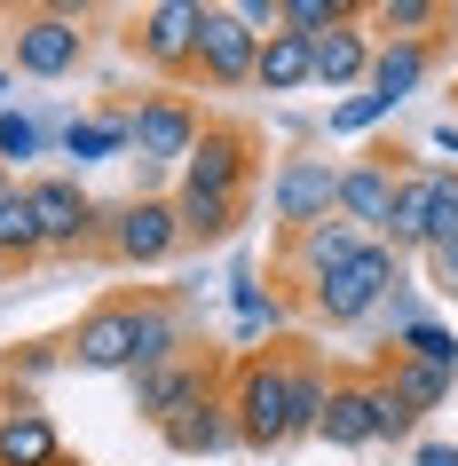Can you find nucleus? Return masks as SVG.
<instances>
[{
    "instance_id": "12",
    "label": "nucleus",
    "mask_w": 458,
    "mask_h": 466,
    "mask_svg": "<svg viewBox=\"0 0 458 466\" xmlns=\"http://www.w3.org/2000/svg\"><path fill=\"white\" fill-rule=\"evenodd\" d=\"M253 64H261V32H245L238 8H214L198 16V48H190V79L206 87H253Z\"/></svg>"
},
{
    "instance_id": "28",
    "label": "nucleus",
    "mask_w": 458,
    "mask_h": 466,
    "mask_svg": "<svg viewBox=\"0 0 458 466\" xmlns=\"http://www.w3.org/2000/svg\"><path fill=\"white\" fill-rule=\"evenodd\" d=\"M0 253H8L16 269L48 261V253H40V221H32V190H25V182H8V190H0Z\"/></svg>"
},
{
    "instance_id": "34",
    "label": "nucleus",
    "mask_w": 458,
    "mask_h": 466,
    "mask_svg": "<svg viewBox=\"0 0 458 466\" xmlns=\"http://www.w3.org/2000/svg\"><path fill=\"white\" fill-rule=\"evenodd\" d=\"M277 324H285V309H277V300H253V309H238V340H261Z\"/></svg>"
},
{
    "instance_id": "10",
    "label": "nucleus",
    "mask_w": 458,
    "mask_h": 466,
    "mask_svg": "<svg viewBox=\"0 0 458 466\" xmlns=\"http://www.w3.org/2000/svg\"><path fill=\"white\" fill-rule=\"evenodd\" d=\"M403 167H411L403 143H380V150H363V158H348V167H340V221H348L356 238H380V229H387Z\"/></svg>"
},
{
    "instance_id": "27",
    "label": "nucleus",
    "mask_w": 458,
    "mask_h": 466,
    "mask_svg": "<svg viewBox=\"0 0 458 466\" xmlns=\"http://www.w3.org/2000/svg\"><path fill=\"white\" fill-rule=\"evenodd\" d=\"M48 371H72L64 340H16L8 356H0V395H32Z\"/></svg>"
},
{
    "instance_id": "32",
    "label": "nucleus",
    "mask_w": 458,
    "mask_h": 466,
    "mask_svg": "<svg viewBox=\"0 0 458 466\" xmlns=\"http://www.w3.org/2000/svg\"><path fill=\"white\" fill-rule=\"evenodd\" d=\"M380 119H395L380 96H348V103H332V135H363V127H380Z\"/></svg>"
},
{
    "instance_id": "30",
    "label": "nucleus",
    "mask_w": 458,
    "mask_h": 466,
    "mask_svg": "<svg viewBox=\"0 0 458 466\" xmlns=\"http://www.w3.org/2000/svg\"><path fill=\"white\" fill-rule=\"evenodd\" d=\"M40 150H48V127H40V119H25V111H8V103H0V167L16 174V167H32Z\"/></svg>"
},
{
    "instance_id": "5",
    "label": "nucleus",
    "mask_w": 458,
    "mask_h": 466,
    "mask_svg": "<svg viewBox=\"0 0 458 466\" xmlns=\"http://www.w3.org/2000/svg\"><path fill=\"white\" fill-rule=\"evenodd\" d=\"M253 174H261V135L245 119H206L198 150L182 158V174H174V190H190V198H253Z\"/></svg>"
},
{
    "instance_id": "1",
    "label": "nucleus",
    "mask_w": 458,
    "mask_h": 466,
    "mask_svg": "<svg viewBox=\"0 0 458 466\" xmlns=\"http://www.w3.org/2000/svg\"><path fill=\"white\" fill-rule=\"evenodd\" d=\"M221 395H229V419H238V451H285L292 442V348L238 356Z\"/></svg>"
},
{
    "instance_id": "20",
    "label": "nucleus",
    "mask_w": 458,
    "mask_h": 466,
    "mask_svg": "<svg viewBox=\"0 0 458 466\" xmlns=\"http://www.w3.org/2000/svg\"><path fill=\"white\" fill-rule=\"evenodd\" d=\"M182 348H190V324H182L174 293H135V371L167 364V356H182Z\"/></svg>"
},
{
    "instance_id": "37",
    "label": "nucleus",
    "mask_w": 458,
    "mask_h": 466,
    "mask_svg": "<svg viewBox=\"0 0 458 466\" xmlns=\"http://www.w3.org/2000/svg\"><path fill=\"white\" fill-rule=\"evenodd\" d=\"M419 466H458V442H419Z\"/></svg>"
},
{
    "instance_id": "14",
    "label": "nucleus",
    "mask_w": 458,
    "mask_h": 466,
    "mask_svg": "<svg viewBox=\"0 0 458 466\" xmlns=\"http://www.w3.org/2000/svg\"><path fill=\"white\" fill-rule=\"evenodd\" d=\"M316 442H332V451H371L380 442V380L371 371H332V403H324Z\"/></svg>"
},
{
    "instance_id": "17",
    "label": "nucleus",
    "mask_w": 458,
    "mask_h": 466,
    "mask_svg": "<svg viewBox=\"0 0 458 466\" xmlns=\"http://www.w3.org/2000/svg\"><path fill=\"white\" fill-rule=\"evenodd\" d=\"M158 442H167L174 459H221V451H238L229 395H206V403H190L182 419H167V427H158Z\"/></svg>"
},
{
    "instance_id": "24",
    "label": "nucleus",
    "mask_w": 458,
    "mask_h": 466,
    "mask_svg": "<svg viewBox=\"0 0 458 466\" xmlns=\"http://www.w3.org/2000/svg\"><path fill=\"white\" fill-rule=\"evenodd\" d=\"M380 380H387V395H395V403H403V411H443V403H451V371H434V364H403V356H387L380 364Z\"/></svg>"
},
{
    "instance_id": "29",
    "label": "nucleus",
    "mask_w": 458,
    "mask_h": 466,
    "mask_svg": "<svg viewBox=\"0 0 458 466\" xmlns=\"http://www.w3.org/2000/svg\"><path fill=\"white\" fill-rule=\"evenodd\" d=\"M387 348H395L403 364H434V371H451V380H458V332H451V324L419 317V324H411V332H395V340H387Z\"/></svg>"
},
{
    "instance_id": "26",
    "label": "nucleus",
    "mask_w": 458,
    "mask_h": 466,
    "mask_svg": "<svg viewBox=\"0 0 458 466\" xmlns=\"http://www.w3.org/2000/svg\"><path fill=\"white\" fill-rule=\"evenodd\" d=\"M292 348V340H285ZM324 403H332V371L316 364L309 348H292V442L324 427Z\"/></svg>"
},
{
    "instance_id": "11",
    "label": "nucleus",
    "mask_w": 458,
    "mask_h": 466,
    "mask_svg": "<svg viewBox=\"0 0 458 466\" xmlns=\"http://www.w3.org/2000/svg\"><path fill=\"white\" fill-rule=\"evenodd\" d=\"M269 214H277L285 238L332 221L340 214V167L332 158H277V174H269Z\"/></svg>"
},
{
    "instance_id": "33",
    "label": "nucleus",
    "mask_w": 458,
    "mask_h": 466,
    "mask_svg": "<svg viewBox=\"0 0 458 466\" xmlns=\"http://www.w3.org/2000/svg\"><path fill=\"white\" fill-rule=\"evenodd\" d=\"M371 380H380V371H371ZM411 435H419V411H403V403L387 395V380H380V442H411Z\"/></svg>"
},
{
    "instance_id": "36",
    "label": "nucleus",
    "mask_w": 458,
    "mask_h": 466,
    "mask_svg": "<svg viewBox=\"0 0 458 466\" xmlns=\"http://www.w3.org/2000/svg\"><path fill=\"white\" fill-rule=\"evenodd\" d=\"M427 269H434V285L458 300V246H434V253H427Z\"/></svg>"
},
{
    "instance_id": "22",
    "label": "nucleus",
    "mask_w": 458,
    "mask_h": 466,
    "mask_svg": "<svg viewBox=\"0 0 458 466\" xmlns=\"http://www.w3.org/2000/svg\"><path fill=\"white\" fill-rule=\"evenodd\" d=\"M174 214H182V246H229L253 214V198H190L174 190Z\"/></svg>"
},
{
    "instance_id": "6",
    "label": "nucleus",
    "mask_w": 458,
    "mask_h": 466,
    "mask_svg": "<svg viewBox=\"0 0 458 466\" xmlns=\"http://www.w3.org/2000/svg\"><path fill=\"white\" fill-rule=\"evenodd\" d=\"M32 221H40V253H96L103 246V206L87 198L79 174H32Z\"/></svg>"
},
{
    "instance_id": "3",
    "label": "nucleus",
    "mask_w": 458,
    "mask_h": 466,
    "mask_svg": "<svg viewBox=\"0 0 458 466\" xmlns=\"http://www.w3.org/2000/svg\"><path fill=\"white\" fill-rule=\"evenodd\" d=\"M395 285H403V261H395V253H387L380 238H363V246H356V261H348V269L316 277L309 293H300V309H309L316 324H340V332H348V324L380 317V309H387V293H395Z\"/></svg>"
},
{
    "instance_id": "8",
    "label": "nucleus",
    "mask_w": 458,
    "mask_h": 466,
    "mask_svg": "<svg viewBox=\"0 0 458 466\" xmlns=\"http://www.w3.org/2000/svg\"><path fill=\"white\" fill-rule=\"evenodd\" d=\"M198 16L206 0H150L143 16L127 25V56L158 79H190V48H198Z\"/></svg>"
},
{
    "instance_id": "16",
    "label": "nucleus",
    "mask_w": 458,
    "mask_h": 466,
    "mask_svg": "<svg viewBox=\"0 0 458 466\" xmlns=\"http://www.w3.org/2000/svg\"><path fill=\"white\" fill-rule=\"evenodd\" d=\"M356 229H348V221H316V229H300V238H285V277H292V293H309L316 277H332V269H348V261H356Z\"/></svg>"
},
{
    "instance_id": "9",
    "label": "nucleus",
    "mask_w": 458,
    "mask_h": 466,
    "mask_svg": "<svg viewBox=\"0 0 458 466\" xmlns=\"http://www.w3.org/2000/svg\"><path fill=\"white\" fill-rule=\"evenodd\" d=\"M127 380H135V411H143L150 427H167V419H182L190 403L221 395V364L206 348H182V356H167V364H150V371H127Z\"/></svg>"
},
{
    "instance_id": "39",
    "label": "nucleus",
    "mask_w": 458,
    "mask_h": 466,
    "mask_svg": "<svg viewBox=\"0 0 458 466\" xmlns=\"http://www.w3.org/2000/svg\"><path fill=\"white\" fill-rule=\"evenodd\" d=\"M0 96H8V72H0Z\"/></svg>"
},
{
    "instance_id": "15",
    "label": "nucleus",
    "mask_w": 458,
    "mask_h": 466,
    "mask_svg": "<svg viewBox=\"0 0 458 466\" xmlns=\"http://www.w3.org/2000/svg\"><path fill=\"white\" fill-rule=\"evenodd\" d=\"M64 435L40 411V395H0V466H64Z\"/></svg>"
},
{
    "instance_id": "38",
    "label": "nucleus",
    "mask_w": 458,
    "mask_h": 466,
    "mask_svg": "<svg viewBox=\"0 0 458 466\" xmlns=\"http://www.w3.org/2000/svg\"><path fill=\"white\" fill-rule=\"evenodd\" d=\"M8 277H16V261H8V253H0V285H8Z\"/></svg>"
},
{
    "instance_id": "2",
    "label": "nucleus",
    "mask_w": 458,
    "mask_h": 466,
    "mask_svg": "<svg viewBox=\"0 0 458 466\" xmlns=\"http://www.w3.org/2000/svg\"><path fill=\"white\" fill-rule=\"evenodd\" d=\"M103 261L119 269H167L182 246V214H174V190H135L127 206H103Z\"/></svg>"
},
{
    "instance_id": "7",
    "label": "nucleus",
    "mask_w": 458,
    "mask_h": 466,
    "mask_svg": "<svg viewBox=\"0 0 458 466\" xmlns=\"http://www.w3.org/2000/svg\"><path fill=\"white\" fill-rule=\"evenodd\" d=\"M127 135H135V158H143L150 174H182V158L198 150V135H206V111H198L182 87H150L135 111H127Z\"/></svg>"
},
{
    "instance_id": "35",
    "label": "nucleus",
    "mask_w": 458,
    "mask_h": 466,
    "mask_svg": "<svg viewBox=\"0 0 458 466\" xmlns=\"http://www.w3.org/2000/svg\"><path fill=\"white\" fill-rule=\"evenodd\" d=\"M387 324H395V332H411V324H419V293H411V285H395V293H387V309H380Z\"/></svg>"
},
{
    "instance_id": "4",
    "label": "nucleus",
    "mask_w": 458,
    "mask_h": 466,
    "mask_svg": "<svg viewBox=\"0 0 458 466\" xmlns=\"http://www.w3.org/2000/svg\"><path fill=\"white\" fill-rule=\"evenodd\" d=\"M8 64L25 79H72L87 64V16L72 0H48V8H16L8 16Z\"/></svg>"
},
{
    "instance_id": "13",
    "label": "nucleus",
    "mask_w": 458,
    "mask_h": 466,
    "mask_svg": "<svg viewBox=\"0 0 458 466\" xmlns=\"http://www.w3.org/2000/svg\"><path fill=\"white\" fill-rule=\"evenodd\" d=\"M64 356H72V371H135V293L96 300L64 332Z\"/></svg>"
},
{
    "instance_id": "19",
    "label": "nucleus",
    "mask_w": 458,
    "mask_h": 466,
    "mask_svg": "<svg viewBox=\"0 0 458 466\" xmlns=\"http://www.w3.org/2000/svg\"><path fill=\"white\" fill-rule=\"evenodd\" d=\"M371 56H380V40H371V25H340V32H324L316 40V87H332V96H348L356 87L363 96V79H371Z\"/></svg>"
},
{
    "instance_id": "21",
    "label": "nucleus",
    "mask_w": 458,
    "mask_h": 466,
    "mask_svg": "<svg viewBox=\"0 0 458 466\" xmlns=\"http://www.w3.org/2000/svg\"><path fill=\"white\" fill-rule=\"evenodd\" d=\"M253 87H261V96H300V87H316V40H300V32H269L261 64H253Z\"/></svg>"
},
{
    "instance_id": "25",
    "label": "nucleus",
    "mask_w": 458,
    "mask_h": 466,
    "mask_svg": "<svg viewBox=\"0 0 458 466\" xmlns=\"http://www.w3.org/2000/svg\"><path fill=\"white\" fill-rule=\"evenodd\" d=\"M135 135H127V111H96V119H72L64 127V158L79 167H103V158H127Z\"/></svg>"
},
{
    "instance_id": "18",
    "label": "nucleus",
    "mask_w": 458,
    "mask_h": 466,
    "mask_svg": "<svg viewBox=\"0 0 458 466\" xmlns=\"http://www.w3.org/2000/svg\"><path fill=\"white\" fill-rule=\"evenodd\" d=\"M434 72V40H387L380 56H371V79H363V96H380L387 111H403L419 87H427Z\"/></svg>"
},
{
    "instance_id": "23",
    "label": "nucleus",
    "mask_w": 458,
    "mask_h": 466,
    "mask_svg": "<svg viewBox=\"0 0 458 466\" xmlns=\"http://www.w3.org/2000/svg\"><path fill=\"white\" fill-rule=\"evenodd\" d=\"M363 25H371V40H443V25H451V8L443 0H380V8H363Z\"/></svg>"
},
{
    "instance_id": "41",
    "label": "nucleus",
    "mask_w": 458,
    "mask_h": 466,
    "mask_svg": "<svg viewBox=\"0 0 458 466\" xmlns=\"http://www.w3.org/2000/svg\"><path fill=\"white\" fill-rule=\"evenodd\" d=\"M64 466H87V459H64Z\"/></svg>"
},
{
    "instance_id": "40",
    "label": "nucleus",
    "mask_w": 458,
    "mask_h": 466,
    "mask_svg": "<svg viewBox=\"0 0 458 466\" xmlns=\"http://www.w3.org/2000/svg\"><path fill=\"white\" fill-rule=\"evenodd\" d=\"M451 32H458V8H451Z\"/></svg>"
},
{
    "instance_id": "31",
    "label": "nucleus",
    "mask_w": 458,
    "mask_h": 466,
    "mask_svg": "<svg viewBox=\"0 0 458 466\" xmlns=\"http://www.w3.org/2000/svg\"><path fill=\"white\" fill-rule=\"evenodd\" d=\"M458 246V167H434V206H427V253Z\"/></svg>"
}]
</instances>
